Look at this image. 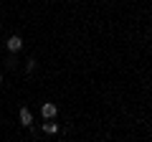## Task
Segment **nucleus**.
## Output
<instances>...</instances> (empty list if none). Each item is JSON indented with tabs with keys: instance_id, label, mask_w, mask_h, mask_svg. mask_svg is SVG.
Masks as SVG:
<instances>
[{
	"instance_id": "obj_6",
	"label": "nucleus",
	"mask_w": 152,
	"mask_h": 142,
	"mask_svg": "<svg viewBox=\"0 0 152 142\" xmlns=\"http://www.w3.org/2000/svg\"><path fill=\"white\" fill-rule=\"evenodd\" d=\"M0 84H3V74H0Z\"/></svg>"
},
{
	"instance_id": "obj_1",
	"label": "nucleus",
	"mask_w": 152,
	"mask_h": 142,
	"mask_svg": "<svg viewBox=\"0 0 152 142\" xmlns=\"http://www.w3.org/2000/svg\"><path fill=\"white\" fill-rule=\"evenodd\" d=\"M5 48L10 51V53H18V51L23 48V38L20 36H10V38L5 41Z\"/></svg>"
},
{
	"instance_id": "obj_3",
	"label": "nucleus",
	"mask_w": 152,
	"mask_h": 142,
	"mask_svg": "<svg viewBox=\"0 0 152 142\" xmlns=\"http://www.w3.org/2000/svg\"><path fill=\"white\" fill-rule=\"evenodd\" d=\"M18 117H20V124L23 127H31L33 124V114H31V109H26V107L20 109V114H18Z\"/></svg>"
},
{
	"instance_id": "obj_4",
	"label": "nucleus",
	"mask_w": 152,
	"mask_h": 142,
	"mask_svg": "<svg viewBox=\"0 0 152 142\" xmlns=\"http://www.w3.org/2000/svg\"><path fill=\"white\" fill-rule=\"evenodd\" d=\"M43 132L46 135H56V132H58V124H56V122H43Z\"/></svg>"
},
{
	"instance_id": "obj_5",
	"label": "nucleus",
	"mask_w": 152,
	"mask_h": 142,
	"mask_svg": "<svg viewBox=\"0 0 152 142\" xmlns=\"http://www.w3.org/2000/svg\"><path fill=\"white\" fill-rule=\"evenodd\" d=\"M26 69H28V71H33V69H36V59H28V64H26Z\"/></svg>"
},
{
	"instance_id": "obj_2",
	"label": "nucleus",
	"mask_w": 152,
	"mask_h": 142,
	"mask_svg": "<svg viewBox=\"0 0 152 142\" xmlns=\"http://www.w3.org/2000/svg\"><path fill=\"white\" fill-rule=\"evenodd\" d=\"M41 114H43V119H53V117L58 114V107H56L53 102H46L43 107H41Z\"/></svg>"
}]
</instances>
